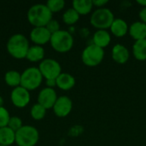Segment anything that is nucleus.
<instances>
[{"label":"nucleus","mask_w":146,"mask_h":146,"mask_svg":"<svg viewBox=\"0 0 146 146\" xmlns=\"http://www.w3.org/2000/svg\"><path fill=\"white\" fill-rule=\"evenodd\" d=\"M27 19L34 27H45L52 19V12L46 4L36 3L29 8L27 11Z\"/></svg>","instance_id":"nucleus-1"},{"label":"nucleus","mask_w":146,"mask_h":146,"mask_svg":"<svg viewBox=\"0 0 146 146\" xmlns=\"http://www.w3.org/2000/svg\"><path fill=\"white\" fill-rule=\"evenodd\" d=\"M7 50L15 58L21 59L27 56L29 49V42L27 38L21 33H15L10 36L7 41Z\"/></svg>","instance_id":"nucleus-2"},{"label":"nucleus","mask_w":146,"mask_h":146,"mask_svg":"<svg viewBox=\"0 0 146 146\" xmlns=\"http://www.w3.org/2000/svg\"><path fill=\"white\" fill-rule=\"evenodd\" d=\"M115 19L113 12L110 9L100 8L92 14L90 22L98 30H107L110 28Z\"/></svg>","instance_id":"nucleus-3"},{"label":"nucleus","mask_w":146,"mask_h":146,"mask_svg":"<svg viewBox=\"0 0 146 146\" xmlns=\"http://www.w3.org/2000/svg\"><path fill=\"white\" fill-rule=\"evenodd\" d=\"M50 44L52 48L58 52H68L74 45V38L72 34L66 30H59L51 34Z\"/></svg>","instance_id":"nucleus-4"},{"label":"nucleus","mask_w":146,"mask_h":146,"mask_svg":"<svg viewBox=\"0 0 146 146\" xmlns=\"http://www.w3.org/2000/svg\"><path fill=\"white\" fill-rule=\"evenodd\" d=\"M38 139V129L31 125H24L15 132V142L19 146H34Z\"/></svg>","instance_id":"nucleus-5"},{"label":"nucleus","mask_w":146,"mask_h":146,"mask_svg":"<svg viewBox=\"0 0 146 146\" xmlns=\"http://www.w3.org/2000/svg\"><path fill=\"white\" fill-rule=\"evenodd\" d=\"M43 75L38 68L29 67L21 74V86L28 91L38 88L42 82Z\"/></svg>","instance_id":"nucleus-6"},{"label":"nucleus","mask_w":146,"mask_h":146,"mask_svg":"<svg viewBox=\"0 0 146 146\" xmlns=\"http://www.w3.org/2000/svg\"><path fill=\"white\" fill-rule=\"evenodd\" d=\"M104 57V49L95 45L90 44L86 46L81 54V59L85 65L88 67H96L99 65Z\"/></svg>","instance_id":"nucleus-7"},{"label":"nucleus","mask_w":146,"mask_h":146,"mask_svg":"<svg viewBox=\"0 0 146 146\" xmlns=\"http://www.w3.org/2000/svg\"><path fill=\"white\" fill-rule=\"evenodd\" d=\"M38 68L43 77H44L46 80H56L62 74V67L60 63L52 58L43 59L39 63Z\"/></svg>","instance_id":"nucleus-8"},{"label":"nucleus","mask_w":146,"mask_h":146,"mask_svg":"<svg viewBox=\"0 0 146 146\" xmlns=\"http://www.w3.org/2000/svg\"><path fill=\"white\" fill-rule=\"evenodd\" d=\"M10 98L15 106L18 108H23L30 102V93L28 90L21 86H19L12 90L10 93Z\"/></svg>","instance_id":"nucleus-9"},{"label":"nucleus","mask_w":146,"mask_h":146,"mask_svg":"<svg viewBox=\"0 0 146 146\" xmlns=\"http://www.w3.org/2000/svg\"><path fill=\"white\" fill-rule=\"evenodd\" d=\"M56 99V92L53 88L50 87L43 88L38 95V103L44 106L46 110L53 108Z\"/></svg>","instance_id":"nucleus-10"},{"label":"nucleus","mask_w":146,"mask_h":146,"mask_svg":"<svg viewBox=\"0 0 146 146\" xmlns=\"http://www.w3.org/2000/svg\"><path fill=\"white\" fill-rule=\"evenodd\" d=\"M73 108V102L72 100L67 96H61L58 97L54 106L53 110L54 113L58 117H65L71 112Z\"/></svg>","instance_id":"nucleus-11"},{"label":"nucleus","mask_w":146,"mask_h":146,"mask_svg":"<svg viewBox=\"0 0 146 146\" xmlns=\"http://www.w3.org/2000/svg\"><path fill=\"white\" fill-rule=\"evenodd\" d=\"M51 33L46 27H35L31 30L30 38L37 45H42L50 40Z\"/></svg>","instance_id":"nucleus-12"},{"label":"nucleus","mask_w":146,"mask_h":146,"mask_svg":"<svg viewBox=\"0 0 146 146\" xmlns=\"http://www.w3.org/2000/svg\"><path fill=\"white\" fill-rule=\"evenodd\" d=\"M112 59L118 64H125L130 57V53L127 48L121 44H115L112 49Z\"/></svg>","instance_id":"nucleus-13"},{"label":"nucleus","mask_w":146,"mask_h":146,"mask_svg":"<svg viewBox=\"0 0 146 146\" xmlns=\"http://www.w3.org/2000/svg\"><path fill=\"white\" fill-rule=\"evenodd\" d=\"M128 33L135 41L146 39V24L142 21L133 22L129 27Z\"/></svg>","instance_id":"nucleus-14"},{"label":"nucleus","mask_w":146,"mask_h":146,"mask_svg":"<svg viewBox=\"0 0 146 146\" xmlns=\"http://www.w3.org/2000/svg\"><path fill=\"white\" fill-rule=\"evenodd\" d=\"M110 29L114 36L117 38H122L127 33L129 30V27L123 19L117 18L115 19Z\"/></svg>","instance_id":"nucleus-15"},{"label":"nucleus","mask_w":146,"mask_h":146,"mask_svg":"<svg viewBox=\"0 0 146 146\" xmlns=\"http://www.w3.org/2000/svg\"><path fill=\"white\" fill-rule=\"evenodd\" d=\"M56 86L60 89L63 91H68L74 86L75 79L72 74L68 73H62L56 79Z\"/></svg>","instance_id":"nucleus-16"},{"label":"nucleus","mask_w":146,"mask_h":146,"mask_svg":"<svg viewBox=\"0 0 146 146\" xmlns=\"http://www.w3.org/2000/svg\"><path fill=\"white\" fill-rule=\"evenodd\" d=\"M92 41L93 44L104 49L110 44L111 41V36L107 30H98L93 35Z\"/></svg>","instance_id":"nucleus-17"},{"label":"nucleus","mask_w":146,"mask_h":146,"mask_svg":"<svg viewBox=\"0 0 146 146\" xmlns=\"http://www.w3.org/2000/svg\"><path fill=\"white\" fill-rule=\"evenodd\" d=\"M73 8L80 15H88L93 8L92 0H74L73 1Z\"/></svg>","instance_id":"nucleus-18"},{"label":"nucleus","mask_w":146,"mask_h":146,"mask_svg":"<svg viewBox=\"0 0 146 146\" xmlns=\"http://www.w3.org/2000/svg\"><path fill=\"white\" fill-rule=\"evenodd\" d=\"M15 141V132L8 126L0 127V145L9 146Z\"/></svg>","instance_id":"nucleus-19"},{"label":"nucleus","mask_w":146,"mask_h":146,"mask_svg":"<svg viewBox=\"0 0 146 146\" xmlns=\"http://www.w3.org/2000/svg\"><path fill=\"white\" fill-rule=\"evenodd\" d=\"M133 56L138 61L146 60V39L135 41L133 45Z\"/></svg>","instance_id":"nucleus-20"},{"label":"nucleus","mask_w":146,"mask_h":146,"mask_svg":"<svg viewBox=\"0 0 146 146\" xmlns=\"http://www.w3.org/2000/svg\"><path fill=\"white\" fill-rule=\"evenodd\" d=\"M44 56V49L41 45L36 44L29 47L26 57L31 62H38V61H42Z\"/></svg>","instance_id":"nucleus-21"},{"label":"nucleus","mask_w":146,"mask_h":146,"mask_svg":"<svg viewBox=\"0 0 146 146\" xmlns=\"http://www.w3.org/2000/svg\"><path fill=\"white\" fill-rule=\"evenodd\" d=\"M4 80L10 86H21V74L16 70H9L4 75Z\"/></svg>","instance_id":"nucleus-22"},{"label":"nucleus","mask_w":146,"mask_h":146,"mask_svg":"<svg viewBox=\"0 0 146 146\" xmlns=\"http://www.w3.org/2000/svg\"><path fill=\"white\" fill-rule=\"evenodd\" d=\"M79 19H80V15L74 8L68 9L62 15V20L68 25L75 24L79 21Z\"/></svg>","instance_id":"nucleus-23"},{"label":"nucleus","mask_w":146,"mask_h":146,"mask_svg":"<svg viewBox=\"0 0 146 146\" xmlns=\"http://www.w3.org/2000/svg\"><path fill=\"white\" fill-rule=\"evenodd\" d=\"M46 110H47L44 106H42L41 104L37 103V104H33V107L31 108L30 114H31V116L33 119H35V120H41V119H43L45 116Z\"/></svg>","instance_id":"nucleus-24"},{"label":"nucleus","mask_w":146,"mask_h":146,"mask_svg":"<svg viewBox=\"0 0 146 146\" xmlns=\"http://www.w3.org/2000/svg\"><path fill=\"white\" fill-rule=\"evenodd\" d=\"M46 5L52 13H54L62 10L65 6V2L64 0H48Z\"/></svg>","instance_id":"nucleus-25"},{"label":"nucleus","mask_w":146,"mask_h":146,"mask_svg":"<svg viewBox=\"0 0 146 146\" xmlns=\"http://www.w3.org/2000/svg\"><path fill=\"white\" fill-rule=\"evenodd\" d=\"M22 121L20 117H18L17 115H14V116H10L9 123H8V127L9 128H11L13 131L16 132L17 130H19L21 127H22Z\"/></svg>","instance_id":"nucleus-26"},{"label":"nucleus","mask_w":146,"mask_h":146,"mask_svg":"<svg viewBox=\"0 0 146 146\" xmlns=\"http://www.w3.org/2000/svg\"><path fill=\"white\" fill-rule=\"evenodd\" d=\"M10 115L6 108L3 106H0V127H7Z\"/></svg>","instance_id":"nucleus-27"},{"label":"nucleus","mask_w":146,"mask_h":146,"mask_svg":"<svg viewBox=\"0 0 146 146\" xmlns=\"http://www.w3.org/2000/svg\"><path fill=\"white\" fill-rule=\"evenodd\" d=\"M45 27H46V28L50 32L51 34L60 30V24H59V22H58L56 20H55V19H51V20L47 23V25H46Z\"/></svg>","instance_id":"nucleus-28"},{"label":"nucleus","mask_w":146,"mask_h":146,"mask_svg":"<svg viewBox=\"0 0 146 146\" xmlns=\"http://www.w3.org/2000/svg\"><path fill=\"white\" fill-rule=\"evenodd\" d=\"M108 2H109L108 0H93L92 3H93V6L98 7V9H100V8H104V6L107 4Z\"/></svg>","instance_id":"nucleus-29"},{"label":"nucleus","mask_w":146,"mask_h":146,"mask_svg":"<svg viewBox=\"0 0 146 146\" xmlns=\"http://www.w3.org/2000/svg\"><path fill=\"white\" fill-rule=\"evenodd\" d=\"M139 18H140L141 21L146 24V7L145 8H143V9L139 11Z\"/></svg>","instance_id":"nucleus-30"},{"label":"nucleus","mask_w":146,"mask_h":146,"mask_svg":"<svg viewBox=\"0 0 146 146\" xmlns=\"http://www.w3.org/2000/svg\"><path fill=\"white\" fill-rule=\"evenodd\" d=\"M46 85H47V87H50V88H53V86H56V80H54V79H50V80H46Z\"/></svg>","instance_id":"nucleus-31"},{"label":"nucleus","mask_w":146,"mask_h":146,"mask_svg":"<svg viewBox=\"0 0 146 146\" xmlns=\"http://www.w3.org/2000/svg\"><path fill=\"white\" fill-rule=\"evenodd\" d=\"M137 3H138L139 5L143 6L144 8H145L146 7V0H137Z\"/></svg>","instance_id":"nucleus-32"},{"label":"nucleus","mask_w":146,"mask_h":146,"mask_svg":"<svg viewBox=\"0 0 146 146\" xmlns=\"http://www.w3.org/2000/svg\"><path fill=\"white\" fill-rule=\"evenodd\" d=\"M3 98L0 96V106H3Z\"/></svg>","instance_id":"nucleus-33"},{"label":"nucleus","mask_w":146,"mask_h":146,"mask_svg":"<svg viewBox=\"0 0 146 146\" xmlns=\"http://www.w3.org/2000/svg\"><path fill=\"white\" fill-rule=\"evenodd\" d=\"M0 146H6V145H0Z\"/></svg>","instance_id":"nucleus-34"}]
</instances>
